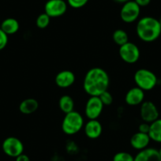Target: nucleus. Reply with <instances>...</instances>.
<instances>
[{
	"mask_svg": "<svg viewBox=\"0 0 161 161\" xmlns=\"http://www.w3.org/2000/svg\"><path fill=\"white\" fill-rule=\"evenodd\" d=\"M148 134L151 141L161 143V119L159 118L150 123V129Z\"/></svg>",
	"mask_w": 161,
	"mask_h": 161,
	"instance_id": "a211bd4d",
	"label": "nucleus"
},
{
	"mask_svg": "<svg viewBox=\"0 0 161 161\" xmlns=\"http://www.w3.org/2000/svg\"><path fill=\"white\" fill-rule=\"evenodd\" d=\"M150 142H151V139L148 134L137 131V133L133 134L132 137H130V143L133 148L137 150V151H141V150L148 148Z\"/></svg>",
	"mask_w": 161,
	"mask_h": 161,
	"instance_id": "4468645a",
	"label": "nucleus"
},
{
	"mask_svg": "<svg viewBox=\"0 0 161 161\" xmlns=\"http://www.w3.org/2000/svg\"><path fill=\"white\" fill-rule=\"evenodd\" d=\"M39 108V103L36 99L28 98L22 100L19 104V111L21 114H31L36 112Z\"/></svg>",
	"mask_w": 161,
	"mask_h": 161,
	"instance_id": "f3484780",
	"label": "nucleus"
},
{
	"mask_svg": "<svg viewBox=\"0 0 161 161\" xmlns=\"http://www.w3.org/2000/svg\"><path fill=\"white\" fill-rule=\"evenodd\" d=\"M88 2L89 0H67L68 5L74 9H79L85 7Z\"/></svg>",
	"mask_w": 161,
	"mask_h": 161,
	"instance_id": "b1692460",
	"label": "nucleus"
},
{
	"mask_svg": "<svg viewBox=\"0 0 161 161\" xmlns=\"http://www.w3.org/2000/svg\"><path fill=\"white\" fill-rule=\"evenodd\" d=\"M158 152H159V156H160V158H161V147L159 148V149H158Z\"/></svg>",
	"mask_w": 161,
	"mask_h": 161,
	"instance_id": "c756f323",
	"label": "nucleus"
},
{
	"mask_svg": "<svg viewBox=\"0 0 161 161\" xmlns=\"http://www.w3.org/2000/svg\"><path fill=\"white\" fill-rule=\"evenodd\" d=\"M15 161H31L30 158L27 156V155L22 153L21 155L18 156V157L15 158Z\"/></svg>",
	"mask_w": 161,
	"mask_h": 161,
	"instance_id": "cd10ccee",
	"label": "nucleus"
},
{
	"mask_svg": "<svg viewBox=\"0 0 161 161\" xmlns=\"http://www.w3.org/2000/svg\"><path fill=\"white\" fill-rule=\"evenodd\" d=\"M140 116L143 122L152 123L159 119V112L157 107L151 101H144L141 104Z\"/></svg>",
	"mask_w": 161,
	"mask_h": 161,
	"instance_id": "1a4fd4ad",
	"label": "nucleus"
},
{
	"mask_svg": "<svg viewBox=\"0 0 161 161\" xmlns=\"http://www.w3.org/2000/svg\"><path fill=\"white\" fill-rule=\"evenodd\" d=\"M136 32L139 39L144 42H153L161 35V26L159 20L148 16L141 18L137 21Z\"/></svg>",
	"mask_w": 161,
	"mask_h": 161,
	"instance_id": "f03ea898",
	"label": "nucleus"
},
{
	"mask_svg": "<svg viewBox=\"0 0 161 161\" xmlns=\"http://www.w3.org/2000/svg\"><path fill=\"white\" fill-rule=\"evenodd\" d=\"M150 129V123H141L138 126V131L142 133H145V134H148V131Z\"/></svg>",
	"mask_w": 161,
	"mask_h": 161,
	"instance_id": "a878e982",
	"label": "nucleus"
},
{
	"mask_svg": "<svg viewBox=\"0 0 161 161\" xmlns=\"http://www.w3.org/2000/svg\"><path fill=\"white\" fill-rule=\"evenodd\" d=\"M112 39L114 44L119 45V47L123 44L129 42V36H128L127 32L123 29H116L112 34Z\"/></svg>",
	"mask_w": 161,
	"mask_h": 161,
	"instance_id": "aec40b11",
	"label": "nucleus"
},
{
	"mask_svg": "<svg viewBox=\"0 0 161 161\" xmlns=\"http://www.w3.org/2000/svg\"><path fill=\"white\" fill-rule=\"evenodd\" d=\"M8 44V36L0 29V51L3 50Z\"/></svg>",
	"mask_w": 161,
	"mask_h": 161,
	"instance_id": "393cba45",
	"label": "nucleus"
},
{
	"mask_svg": "<svg viewBox=\"0 0 161 161\" xmlns=\"http://www.w3.org/2000/svg\"><path fill=\"white\" fill-rule=\"evenodd\" d=\"M134 1L140 7H147L151 3V0H134Z\"/></svg>",
	"mask_w": 161,
	"mask_h": 161,
	"instance_id": "bb28decb",
	"label": "nucleus"
},
{
	"mask_svg": "<svg viewBox=\"0 0 161 161\" xmlns=\"http://www.w3.org/2000/svg\"><path fill=\"white\" fill-rule=\"evenodd\" d=\"M145 91L138 87H134L130 89L125 96V101L130 106L141 105L145 101Z\"/></svg>",
	"mask_w": 161,
	"mask_h": 161,
	"instance_id": "ddd939ff",
	"label": "nucleus"
},
{
	"mask_svg": "<svg viewBox=\"0 0 161 161\" xmlns=\"http://www.w3.org/2000/svg\"><path fill=\"white\" fill-rule=\"evenodd\" d=\"M75 74L70 70L65 69L58 72L55 78V82L61 89H67L75 82Z\"/></svg>",
	"mask_w": 161,
	"mask_h": 161,
	"instance_id": "9b49d317",
	"label": "nucleus"
},
{
	"mask_svg": "<svg viewBox=\"0 0 161 161\" xmlns=\"http://www.w3.org/2000/svg\"><path fill=\"white\" fill-rule=\"evenodd\" d=\"M134 80L137 87L143 91H150L154 89L158 82L156 74L148 69H139L135 72Z\"/></svg>",
	"mask_w": 161,
	"mask_h": 161,
	"instance_id": "20e7f679",
	"label": "nucleus"
},
{
	"mask_svg": "<svg viewBox=\"0 0 161 161\" xmlns=\"http://www.w3.org/2000/svg\"><path fill=\"white\" fill-rule=\"evenodd\" d=\"M67 10V3L64 0H48L44 6V13L51 18H58Z\"/></svg>",
	"mask_w": 161,
	"mask_h": 161,
	"instance_id": "9d476101",
	"label": "nucleus"
},
{
	"mask_svg": "<svg viewBox=\"0 0 161 161\" xmlns=\"http://www.w3.org/2000/svg\"><path fill=\"white\" fill-rule=\"evenodd\" d=\"M58 107L64 114H67L74 111V101L70 96H62L58 100Z\"/></svg>",
	"mask_w": 161,
	"mask_h": 161,
	"instance_id": "6ab92c4d",
	"label": "nucleus"
},
{
	"mask_svg": "<svg viewBox=\"0 0 161 161\" xmlns=\"http://www.w3.org/2000/svg\"><path fill=\"white\" fill-rule=\"evenodd\" d=\"M110 78L106 70L100 67H93L87 71L83 80V89L90 97H100L108 90Z\"/></svg>",
	"mask_w": 161,
	"mask_h": 161,
	"instance_id": "f257e3e1",
	"label": "nucleus"
},
{
	"mask_svg": "<svg viewBox=\"0 0 161 161\" xmlns=\"http://www.w3.org/2000/svg\"><path fill=\"white\" fill-rule=\"evenodd\" d=\"M134 161H161L158 149L154 148H146L138 151L135 156Z\"/></svg>",
	"mask_w": 161,
	"mask_h": 161,
	"instance_id": "2eb2a0df",
	"label": "nucleus"
},
{
	"mask_svg": "<svg viewBox=\"0 0 161 161\" xmlns=\"http://www.w3.org/2000/svg\"><path fill=\"white\" fill-rule=\"evenodd\" d=\"M104 105L99 97H90L85 108V114L89 119H97L101 114Z\"/></svg>",
	"mask_w": 161,
	"mask_h": 161,
	"instance_id": "6e6552de",
	"label": "nucleus"
},
{
	"mask_svg": "<svg viewBox=\"0 0 161 161\" xmlns=\"http://www.w3.org/2000/svg\"><path fill=\"white\" fill-rule=\"evenodd\" d=\"M141 13V7L135 1L130 0L123 3L120 10V18L125 23H133L138 19Z\"/></svg>",
	"mask_w": 161,
	"mask_h": 161,
	"instance_id": "0eeeda50",
	"label": "nucleus"
},
{
	"mask_svg": "<svg viewBox=\"0 0 161 161\" xmlns=\"http://www.w3.org/2000/svg\"><path fill=\"white\" fill-rule=\"evenodd\" d=\"M51 21V18L46 13L40 14L36 18V25L39 29H44L49 25Z\"/></svg>",
	"mask_w": 161,
	"mask_h": 161,
	"instance_id": "412c9836",
	"label": "nucleus"
},
{
	"mask_svg": "<svg viewBox=\"0 0 161 161\" xmlns=\"http://www.w3.org/2000/svg\"><path fill=\"white\" fill-rule=\"evenodd\" d=\"M113 161H134V156L127 152H119L113 156Z\"/></svg>",
	"mask_w": 161,
	"mask_h": 161,
	"instance_id": "4be33fe9",
	"label": "nucleus"
},
{
	"mask_svg": "<svg viewBox=\"0 0 161 161\" xmlns=\"http://www.w3.org/2000/svg\"><path fill=\"white\" fill-rule=\"evenodd\" d=\"M85 121L83 116L79 112L73 111L65 114L62 123V130L67 135H74L77 134L84 127Z\"/></svg>",
	"mask_w": 161,
	"mask_h": 161,
	"instance_id": "7ed1b4c3",
	"label": "nucleus"
},
{
	"mask_svg": "<svg viewBox=\"0 0 161 161\" xmlns=\"http://www.w3.org/2000/svg\"><path fill=\"white\" fill-rule=\"evenodd\" d=\"M159 24H160V26H161V18L159 20Z\"/></svg>",
	"mask_w": 161,
	"mask_h": 161,
	"instance_id": "7c9ffc66",
	"label": "nucleus"
},
{
	"mask_svg": "<svg viewBox=\"0 0 161 161\" xmlns=\"http://www.w3.org/2000/svg\"><path fill=\"white\" fill-rule=\"evenodd\" d=\"M24 144L16 137H8L2 144V149L7 156L16 158L24 153Z\"/></svg>",
	"mask_w": 161,
	"mask_h": 161,
	"instance_id": "423d86ee",
	"label": "nucleus"
},
{
	"mask_svg": "<svg viewBox=\"0 0 161 161\" xmlns=\"http://www.w3.org/2000/svg\"><path fill=\"white\" fill-rule=\"evenodd\" d=\"M20 25L18 20L13 18H8L3 20L0 24V29H2L7 36L13 35L19 30Z\"/></svg>",
	"mask_w": 161,
	"mask_h": 161,
	"instance_id": "dca6fc26",
	"label": "nucleus"
},
{
	"mask_svg": "<svg viewBox=\"0 0 161 161\" xmlns=\"http://www.w3.org/2000/svg\"><path fill=\"white\" fill-rule=\"evenodd\" d=\"M114 2L116 3H125L128 2V1H130V0H114Z\"/></svg>",
	"mask_w": 161,
	"mask_h": 161,
	"instance_id": "c85d7f7f",
	"label": "nucleus"
},
{
	"mask_svg": "<svg viewBox=\"0 0 161 161\" xmlns=\"http://www.w3.org/2000/svg\"><path fill=\"white\" fill-rule=\"evenodd\" d=\"M100 99L104 106H110L113 103V97L111 92L108 90L103 92L101 95H100Z\"/></svg>",
	"mask_w": 161,
	"mask_h": 161,
	"instance_id": "5701e85b",
	"label": "nucleus"
},
{
	"mask_svg": "<svg viewBox=\"0 0 161 161\" xmlns=\"http://www.w3.org/2000/svg\"><path fill=\"white\" fill-rule=\"evenodd\" d=\"M83 128L85 134L89 139H97L103 132V126L97 119H89Z\"/></svg>",
	"mask_w": 161,
	"mask_h": 161,
	"instance_id": "f8f14e48",
	"label": "nucleus"
},
{
	"mask_svg": "<svg viewBox=\"0 0 161 161\" xmlns=\"http://www.w3.org/2000/svg\"><path fill=\"white\" fill-rule=\"evenodd\" d=\"M119 54L122 60L128 64L137 63L141 55L139 47L134 43L130 41L119 47Z\"/></svg>",
	"mask_w": 161,
	"mask_h": 161,
	"instance_id": "39448f33",
	"label": "nucleus"
}]
</instances>
